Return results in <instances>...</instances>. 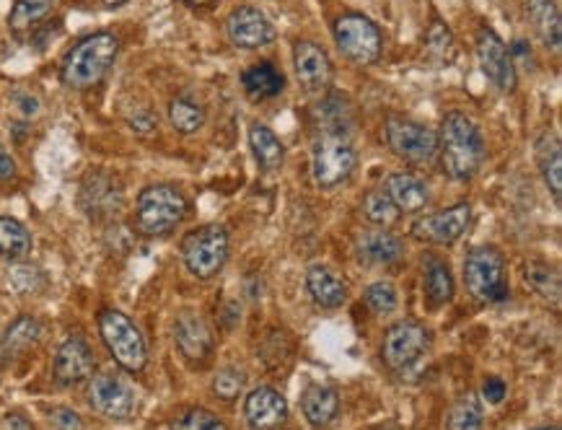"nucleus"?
Returning <instances> with one entry per match:
<instances>
[{"mask_svg": "<svg viewBox=\"0 0 562 430\" xmlns=\"http://www.w3.org/2000/svg\"><path fill=\"white\" fill-rule=\"evenodd\" d=\"M352 117L340 97H327L316 106V135L312 146V174L319 188L329 190L348 182L358 167V150L350 138Z\"/></svg>", "mask_w": 562, "mask_h": 430, "instance_id": "nucleus-1", "label": "nucleus"}, {"mask_svg": "<svg viewBox=\"0 0 562 430\" xmlns=\"http://www.w3.org/2000/svg\"><path fill=\"white\" fill-rule=\"evenodd\" d=\"M438 156L453 182H470L485 161V140L480 127L464 112H449L438 133Z\"/></svg>", "mask_w": 562, "mask_h": 430, "instance_id": "nucleus-2", "label": "nucleus"}, {"mask_svg": "<svg viewBox=\"0 0 562 430\" xmlns=\"http://www.w3.org/2000/svg\"><path fill=\"white\" fill-rule=\"evenodd\" d=\"M120 53V39L112 32H97L78 42L63 60V83L70 89H91L110 73Z\"/></svg>", "mask_w": 562, "mask_h": 430, "instance_id": "nucleus-3", "label": "nucleus"}, {"mask_svg": "<svg viewBox=\"0 0 562 430\" xmlns=\"http://www.w3.org/2000/svg\"><path fill=\"white\" fill-rule=\"evenodd\" d=\"M99 335H102L106 350H110L120 369L127 374H140L148 365V346L143 332L127 314L117 309H104L99 314Z\"/></svg>", "mask_w": 562, "mask_h": 430, "instance_id": "nucleus-4", "label": "nucleus"}, {"mask_svg": "<svg viewBox=\"0 0 562 430\" xmlns=\"http://www.w3.org/2000/svg\"><path fill=\"white\" fill-rule=\"evenodd\" d=\"M464 283L472 298L485 301V304H501L510 296L506 281V260L503 252L493 244L474 247L464 260Z\"/></svg>", "mask_w": 562, "mask_h": 430, "instance_id": "nucleus-5", "label": "nucleus"}, {"mask_svg": "<svg viewBox=\"0 0 562 430\" xmlns=\"http://www.w3.org/2000/svg\"><path fill=\"white\" fill-rule=\"evenodd\" d=\"M187 200L171 184H150L138 197V228L146 236H167L182 224Z\"/></svg>", "mask_w": 562, "mask_h": 430, "instance_id": "nucleus-6", "label": "nucleus"}, {"mask_svg": "<svg viewBox=\"0 0 562 430\" xmlns=\"http://www.w3.org/2000/svg\"><path fill=\"white\" fill-rule=\"evenodd\" d=\"M228 231L218 224L194 228L182 244L184 268L198 281H211L228 260Z\"/></svg>", "mask_w": 562, "mask_h": 430, "instance_id": "nucleus-7", "label": "nucleus"}, {"mask_svg": "<svg viewBox=\"0 0 562 430\" xmlns=\"http://www.w3.org/2000/svg\"><path fill=\"white\" fill-rule=\"evenodd\" d=\"M384 138L396 159L413 167H430L438 159V135L415 120L392 114L384 125Z\"/></svg>", "mask_w": 562, "mask_h": 430, "instance_id": "nucleus-8", "label": "nucleus"}, {"mask_svg": "<svg viewBox=\"0 0 562 430\" xmlns=\"http://www.w3.org/2000/svg\"><path fill=\"white\" fill-rule=\"evenodd\" d=\"M337 49L356 66H371L384 53L381 29L363 13H345L335 21Z\"/></svg>", "mask_w": 562, "mask_h": 430, "instance_id": "nucleus-9", "label": "nucleus"}, {"mask_svg": "<svg viewBox=\"0 0 562 430\" xmlns=\"http://www.w3.org/2000/svg\"><path fill=\"white\" fill-rule=\"evenodd\" d=\"M430 348V329L415 319L396 321L386 329L381 340V361L386 369L405 371L420 361L425 350Z\"/></svg>", "mask_w": 562, "mask_h": 430, "instance_id": "nucleus-10", "label": "nucleus"}, {"mask_svg": "<svg viewBox=\"0 0 562 430\" xmlns=\"http://www.w3.org/2000/svg\"><path fill=\"white\" fill-rule=\"evenodd\" d=\"M86 399H89L91 410L99 412L106 420L122 422L130 420L138 410V397L135 389L125 378L114 374H97L91 376L89 389H86Z\"/></svg>", "mask_w": 562, "mask_h": 430, "instance_id": "nucleus-11", "label": "nucleus"}, {"mask_svg": "<svg viewBox=\"0 0 562 430\" xmlns=\"http://www.w3.org/2000/svg\"><path fill=\"white\" fill-rule=\"evenodd\" d=\"M477 57L487 81L493 83L501 94H514L518 86L516 63L508 53L506 42H503L490 26H482L477 32Z\"/></svg>", "mask_w": 562, "mask_h": 430, "instance_id": "nucleus-12", "label": "nucleus"}, {"mask_svg": "<svg viewBox=\"0 0 562 430\" xmlns=\"http://www.w3.org/2000/svg\"><path fill=\"white\" fill-rule=\"evenodd\" d=\"M470 224H472V207L467 203H459V205L446 207V211L417 218L413 226V236H417L420 241L438 244V247H449V244H457L461 236H464Z\"/></svg>", "mask_w": 562, "mask_h": 430, "instance_id": "nucleus-13", "label": "nucleus"}, {"mask_svg": "<svg viewBox=\"0 0 562 430\" xmlns=\"http://www.w3.org/2000/svg\"><path fill=\"white\" fill-rule=\"evenodd\" d=\"M93 369H97V355H93L89 342L81 335L65 337L53 358L55 382L60 386L81 384L93 376Z\"/></svg>", "mask_w": 562, "mask_h": 430, "instance_id": "nucleus-14", "label": "nucleus"}, {"mask_svg": "<svg viewBox=\"0 0 562 430\" xmlns=\"http://www.w3.org/2000/svg\"><path fill=\"white\" fill-rule=\"evenodd\" d=\"M293 68L299 83L304 86L308 94H324L333 86L335 66L329 60L327 49L316 42H299L293 49Z\"/></svg>", "mask_w": 562, "mask_h": 430, "instance_id": "nucleus-15", "label": "nucleus"}, {"mask_svg": "<svg viewBox=\"0 0 562 430\" xmlns=\"http://www.w3.org/2000/svg\"><path fill=\"white\" fill-rule=\"evenodd\" d=\"M226 32L231 42L241 49H259L276 42V26L270 24L262 11L251 9V5H239V9L231 11Z\"/></svg>", "mask_w": 562, "mask_h": 430, "instance_id": "nucleus-16", "label": "nucleus"}, {"mask_svg": "<svg viewBox=\"0 0 562 430\" xmlns=\"http://www.w3.org/2000/svg\"><path fill=\"white\" fill-rule=\"evenodd\" d=\"M175 342L184 361L192 365L205 363L215 350L213 329L207 327V321L203 317H198V314H182V317L175 321Z\"/></svg>", "mask_w": 562, "mask_h": 430, "instance_id": "nucleus-17", "label": "nucleus"}, {"mask_svg": "<svg viewBox=\"0 0 562 430\" xmlns=\"http://www.w3.org/2000/svg\"><path fill=\"white\" fill-rule=\"evenodd\" d=\"M244 418L249 430H280L288 422L285 397L272 386H259L244 403Z\"/></svg>", "mask_w": 562, "mask_h": 430, "instance_id": "nucleus-18", "label": "nucleus"}, {"mask_svg": "<svg viewBox=\"0 0 562 430\" xmlns=\"http://www.w3.org/2000/svg\"><path fill=\"white\" fill-rule=\"evenodd\" d=\"M81 207L91 218H106L122 207L120 182L106 171H93L81 184Z\"/></svg>", "mask_w": 562, "mask_h": 430, "instance_id": "nucleus-19", "label": "nucleus"}, {"mask_svg": "<svg viewBox=\"0 0 562 430\" xmlns=\"http://www.w3.org/2000/svg\"><path fill=\"white\" fill-rule=\"evenodd\" d=\"M358 260L369 268H389L396 264L405 254V244L400 236L389 234L386 228H373V231H363L356 241Z\"/></svg>", "mask_w": 562, "mask_h": 430, "instance_id": "nucleus-20", "label": "nucleus"}, {"mask_svg": "<svg viewBox=\"0 0 562 430\" xmlns=\"http://www.w3.org/2000/svg\"><path fill=\"white\" fill-rule=\"evenodd\" d=\"M301 410H304L308 426L327 428L337 418V412H340V394H337L335 386L312 382L301 394Z\"/></svg>", "mask_w": 562, "mask_h": 430, "instance_id": "nucleus-21", "label": "nucleus"}, {"mask_svg": "<svg viewBox=\"0 0 562 430\" xmlns=\"http://www.w3.org/2000/svg\"><path fill=\"white\" fill-rule=\"evenodd\" d=\"M40 332V321L29 317V314L13 319L11 325L3 329V335H0V363H13L19 361L21 355H26L29 350L37 346Z\"/></svg>", "mask_w": 562, "mask_h": 430, "instance_id": "nucleus-22", "label": "nucleus"}, {"mask_svg": "<svg viewBox=\"0 0 562 430\" xmlns=\"http://www.w3.org/2000/svg\"><path fill=\"white\" fill-rule=\"evenodd\" d=\"M384 192L400 207V213H420L430 200V192L425 188L423 179H417L415 174H405V171L389 174Z\"/></svg>", "mask_w": 562, "mask_h": 430, "instance_id": "nucleus-23", "label": "nucleus"}, {"mask_svg": "<svg viewBox=\"0 0 562 430\" xmlns=\"http://www.w3.org/2000/svg\"><path fill=\"white\" fill-rule=\"evenodd\" d=\"M526 16H529L539 39L544 42V47L552 49V53H560L562 21L558 3L554 0H526Z\"/></svg>", "mask_w": 562, "mask_h": 430, "instance_id": "nucleus-24", "label": "nucleus"}, {"mask_svg": "<svg viewBox=\"0 0 562 430\" xmlns=\"http://www.w3.org/2000/svg\"><path fill=\"white\" fill-rule=\"evenodd\" d=\"M306 288L322 309H337L348 301V285L342 278L335 275L329 268H322V264L306 272Z\"/></svg>", "mask_w": 562, "mask_h": 430, "instance_id": "nucleus-25", "label": "nucleus"}, {"mask_svg": "<svg viewBox=\"0 0 562 430\" xmlns=\"http://www.w3.org/2000/svg\"><path fill=\"white\" fill-rule=\"evenodd\" d=\"M535 154H537V163L539 171H542L544 184L550 188L552 197L560 203V192H562V146L560 138L554 133H542L539 140L535 143Z\"/></svg>", "mask_w": 562, "mask_h": 430, "instance_id": "nucleus-26", "label": "nucleus"}, {"mask_svg": "<svg viewBox=\"0 0 562 430\" xmlns=\"http://www.w3.org/2000/svg\"><path fill=\"white\" fill-rule=\"evenodd\" d=\"M241 86L247 91L249 99H257V102H265V99L280 97L285 89V76L272 66V63H257L244 70Z\"/></svg>", "mask_w": 562, "mask_h": 430, "instance_id": "nucleus-27", "label": "nucleus"}, {"mask_svg": "<svg viewBox=\"0 0 562 430\" xmlns=\"http://www.w3.org/2000/svg\"><path fill=\"white\" fill-rule=\"evenodd\" d=\"M249 146H251V154H255L257 163L262 169L276 171L283 167L285 148L268 125H259V122H255V125L249 127Z\"/></svg>", "mask_w": 562, "mask_h": 430, "instance_id": "nucleus-28", "label": "nucleus"}, {"mask_svg": "<svg viewBox=\"0 0 562 430\" xmlns=\"http://www.w3.org/2000/svg\"><path fill=\"white\" fill-rule=\"evenodd\" d=\"M423 288H425V298H428L430 306L449 304V301L453 298V291H457V285H453V272L449 264L430 257L428 264H425Z\"/></svg>", "mask_w": 562, "mask_h": 430, "instance_id": "nucleus-29", "label": "nucleus"}, {"mask_svg": "<svg viewBox=\"0 0 562 430\" xmlns=\"http://www.w3.org/2000/svg\"><path fill=\"white\" fill-rule=\"evenodd\" d=\"M32 252V234L16 218L0 215V260H24Z\"/></svg>", "mask_w": 562, "mask_h": 430, "instance_id": "nucleus-30", "label": "nucleus"}, {"mask_svg": "<svg viewBox=\"0 0 562 430\" xmlns=\"http://www.w3.org/2000/svg\"><path fill=\"white\" fill-rule=\"evenodd\" d=\"M485 426V405L480 403L477 394H464L451 405L446 430H482Z\"/></svg>", "mask_w": 562, "mask_h": 430, "instance_id": "nucleus-31", "label": "nucleus"}, {"mask_svg": "<svg viewBox=\"0 0 562 430\" xmlns=\"http://www.w3.org/2000/svg\"><path fill=\"white\" fill-rule=\"evenodd\" d=\"M169 122L177 133L192 135L205 125V110L187 97H177L169 104Z\"/></svg>", "mask_w": 562, "mask_h": 430, "instance_id": "nucleus-32", "label": "nucleus"}, {"mask_svg": "<svg viewBox=\"0 0 562 430\" xmlns=\"http://www.w3.org/2000/svg\"><path fill=\"white\" fill-rule=\"evenodd\" d=\"M524 281H526V285H531V288H535L542 298L554 301V304L560 301V275H558V270L547 268L544 262L526 264Z\"/></svg>", "mask_w": 562, "mask_h": 430, "instance_id": "nucleus-33", "label": "nucleus"}, {"mask_svg": "<svg viewBox=\"0 0 562 430\" xmlns=\"http://www.w3.org/2000/svg\"><path fill=\"white\" fill-rule=\"evenodd\" d=\"M363 215L371 226L389 228L400 220V207L392 203V197L386 192H371L363 200Z\"/></svg>", "mask_w": 562, "mask_h": 430, "instance_id": "nucleus-34", "label": "nucleus"}, {"mask_svg": "<svg viewBox=\"0 0 562 430\" xmlns=\"http://www.w3.org/2000/svg\"><path fill=\"white\" fill-rule=\"evenodd\" d=\"M366 304H369V309L376 314V317H389V314H394L396 306H400V293H396L392 283L379 281L366 288Z\"/></svg>", "mask_w": 562, "mask_h": 430, "instance_id": "nucleus-35", "label": "nucleus"}, {"mask_svg": "<svg viewBox=\"0 0 562 430\" xmlns=\"http://www.w3.org/2000/svg\"><path fill=\"white\" fill-rule=\"evenodd\" d=\"M47 13H49L47 0H16V5H13V11H11L9 24H11V29L21 32V29L40 24V21L45 19Z\"/></svg>", "mask_w": 562, "mask_h": 430, "instance_id": "nucleus-36", "label": "nucleus"}, {"mask_svg": "<svg viewBox=\"0 0 562 430\" xmlns=\"http://www.w3.org/2000/svg\"><path fill=\"white\" fill-rule=\"evenodd\" d=\"M244 386H247V374L239 369H221L213 378V394L223 403H234L244 392Z\"/></svg>", "mask_w": 562, "mask_h": 430, "instance_id": "nucleus-37", "label": "nucleus"}, {"mask_svg": "<svg viewBox=\"0 0 562 430\" xmlns=\"http://www.w3.org/2000/svg\"><path fill=\"white\" fill-rule=\"evenodd\" d=\"M171 430H226V422L211 410L192 407V410L179 415V418L171 422Z\"/></svg>", "mask_w": 562, "mask_h": 430, "instance_id": "nucleus-38", "label": "nucleus"}, {"mask_svg": "<svg viewBox=\"0 0 562 430\" xmlns=\"http://www.w3.org/2000/svg\"><path fill=\"white\" fill-rule=\"evenodd\" d=\"M9 283L19 296H32V293L42 291L45 275H42V270L34 268V264H16V268H11L9 272Z\"/></svg>", "mask_w": 562, "mask_h": 430, "instance_id": "nucleus-39", "label": "nucleus"}, {"mask_svg": "<svg viewBox=\"0 0 562 430\" xmlns=\"http://www.w3.org/2000/svg\"><path fill=\"white\" fill-rule=\"evenodd\" d=\"M451 45H453V39H451L449 26L441 24V21H436V24L430 26V32H428L430 53H434V55H446L451 49Z\"/></svg>", "mask_w": 562, "mask_h": 430, "instance_id": "nucleus-40", "label": "nucleus"}, {"mask_svg": "<svg viewBox=\"0 0 562 430\" xmlns=\"http://www.w3.org/2000/svg\"><path fill=\"white\" fill-rule=\"evenodd\" d=\"M49 422H53L55 430H83L81 415L70 407H57V410L49 412Z\"/></svg>", "mask_w": 562, "mask_h": 430, "instance_id": "nucleus-41", "label": "nucleus"}, {"mask_svg": "<svg viewBox=\"0 0 562 430\" xmlns=\"http://www.w3.org/2000/svg\"><path fill=\"white\" fill-rule=\"evenodd\" d=\"M506 394H508V386L503 378L490 376L482 382V397H485L487 405H501L503 399H506Z\"/></svg>", "mask_w": 562, "mask_h": 430, "instance_id": "nucleus-42", "label": "nucleus"}, {"mask_svg": "<svg viewBox=\"0 0 562 430\" xmlns=\"http://www.w3.org/2000/svg\"><path fill=\"white\" fill-rule=\"evenodd\" d=\"M130 127H133L138 135H150V133H156L158 120L150 110H138L133 117H130Z\"/></svg>", "mask_w": 562, "mask_h": 430, "instance_id": "nucleus-43", "label": "nucleus"}, {"mask_svg": "<svg viewBox=\"0 0 562 430\" xmlns=\"http://www.w3.org/2000/svg\"><path fill=\"white\" fill-rule=\"evenodd\" d=\"M16 110H19L21 117H34V114H40L42 102L34 94H19L16 97Z\"/></svg>", "mask_w": 562, "mask_h": 430, "instance_id": "nucleus-44", "label": "nucleus"}, {"mask_svg": "<svg viewBox=\"0 0 562 430\" xmlns=\"http://www.w3.org/2000/svg\"><path fill=\"white\" fill-rule=\"evenodd\" d=\"M16 177V161L11 159V154L0 146V184L9 182V179Z\"/></svg>", "mask_w": 562, "mask_h": 430, "instance_id": "nucleus-45", "label": "nucleus"}, {"mask_svg": "<svg viewBox=\"0 0 562 430\" xmlns=\"http://www.w3.org/2000/svg\"><path fill=\"white\" fill-rule=\"evenodd\" d=\"M3 426L5 430H34L32 420H29L24 412H9L3 418Z\"/></svg>", "mask_w": 562, "mask_h": 430, "instance_id": "nucleus-46", "label": "nucleus"}, {"mask_svg": "<svg viewBox=\"0 0 562 430\" xmlns=\"http://www.w3.org/2000/svg\"><path fill=\"white\" fill-rule=\"evenodd\" d=\"M104 9H120V5H125L127 0H102Z\"/></svg>", "mask_w": 562, "mask_h": 430, "instance_id": "nucleus-47", "label": "nucleus"}, {"mask_svg": "<svg viewBox=\"0 0 562 430\" xmlns=\"http://www.w3.org/2000/svg\"><path fill=\"white\" fill-rule=\"evenodd\" d=\"M187 3H190V5H205V3H211V0H187Z\"/></svg>", "mask_w": 562, "mask_h": 430, "instance_id": "nucleus-48", "label": "nucleus"}, {"mask_svg": "<svg viewBox=\"0 0 562 430\" xmlns=\"http://www.w3.org/2000/svg\"><path fill=\"white\" fill-rule=\"evenodd\" d=\"M535 430H560V426H544V428H535Z\"/></svg>", "mask_w": 562, "mask_h": 430, "instance_id": "nucleus-49", "label": "nucleus"}]
</instances>
